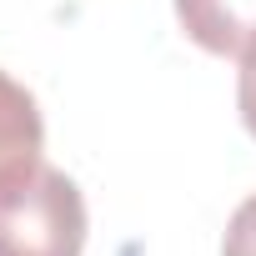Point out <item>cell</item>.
I'll return each instance as SVG.
<instances>
[{"label": "cell", "mask_w": 256, "mask_h": 256, "mask_svg": "<svg viewBox=\"0 0 256 256\" xmlns=\"http://www.w3.org/2000/svg\"><path fill=\"white\" fill-rule=\"evenodd\" d=\"M40 151H46V120L36 110V96L0 70V181L36 166Z\"/></svg>", "instance_id": "obj_3"}, {"label": "cell", "mask_w": 256, "mask_h": 256, "mask_svg": "<svg viewBox=\"0 0 256 256\" xmlns=\"http://www.w3.org/2000/svg\"><path fill=\"white\" fill-rule=\"evenodd\" d=\"M86 201L80 186L36 161L0 181V256H80Z\"/></svg>", "instance_id": "obj_1"}, {"label": "cell", "mask_w": 256, "mask_h": 256, "mask_svg": "<svg viewBox=\"0 0 256 256\" xmlns=\"http://www.w3.org/2000/svg\"><path fill=\"white\" fill-rule=\"evenodd\" d=\"M221 256H256V196H246V201L231 211Z\"/></svg>", "instance_id": "obj_4"}, {"label": "cell", "mask_w": 256, "mask_h": 256, "mask_svg": "<svg viewBox=\"0 0 256 256\" xmlns=\"http://www.w3.org/2000/svg\"><path fill=\"white\" fill-rule=\"evenodd\" d=\"M181 30L211 56H241L256 40V0H176Z\"/></svg>", "instance_id": "obj_2"}, {"label": "cell", "mask_w": 256, "mask_h": 256, "mask_svg": "<svg viewBox=\"0 0 256 256\" xmlns=\"http://www.w3.org/2000/svg\"><path fill=\"white\" fill-rule=\"evenodd\" d=\"M236 106H241V120L246 131L256 136V40L241 50V80H236Z\"/></svg>", "instance_id": "obj_5"}]
</instances>
